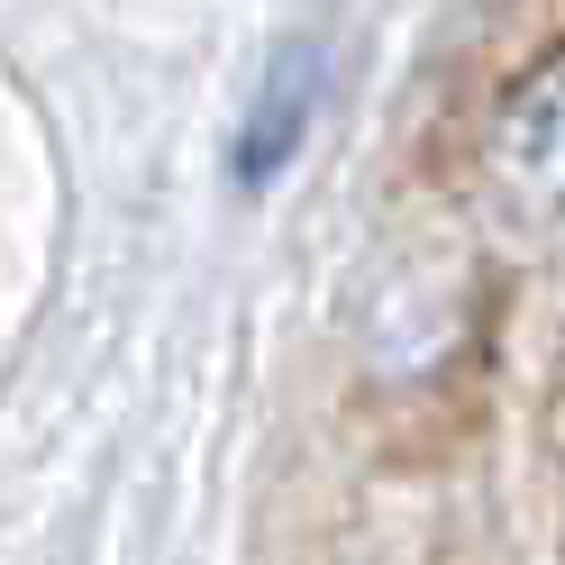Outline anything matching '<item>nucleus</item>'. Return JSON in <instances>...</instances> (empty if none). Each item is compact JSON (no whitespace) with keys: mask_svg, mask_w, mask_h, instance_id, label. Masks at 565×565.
Masks as SVG:
<instances>
[{"mask_svg":"<svg viewBox=\"0 0 565 565\" xmlns=\"http://www.w3.org/2000/svg\"><path fill=\"white\" fill-rule=\"evenodd\" d=\"M475 164L520 228H565V38L492 92Z\"/></svg>","mask_w":565,"mask_h":565,"instance_id":"f257e3e1","label":"nucleus"},{"mask_svg":"<svg viewBox=\"0 0 565 565\" xmlns=\"http://www.w3.org/2000/svg\"><path fill=\"white\" fill-rule=\"evenodd\" d=\"M320 83H329V55L310 46V38H282L265 55L256 92H246V110H237V137H228V183L237 192H265L274 173L301 156L310 110H320Z\"/></svg>","mask_w":565,"mask_h":565,"instance_id":"f03ea898","label":"nucleus"}]
</instances>
